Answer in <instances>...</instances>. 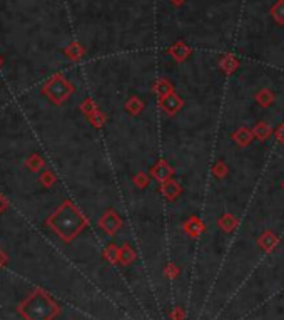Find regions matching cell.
Masks as SVG:
<instances>
[{
  "label": "cell",
  "instance_id": "6da1fadb",
  "mask_svg": "<svg viewBox=\"0 0 284 320\" xmlns=\"http://www.w3.org/2000/svg\"><path fill=\"white\" fill-rule=\"evenodd\" d=\"M57 305L42 292H34L25 302L20 303L19 312L25 320H52L57 314Z\"/></svg>",
  "mask_w": 284,
  "mask_h": 320
},
{
  "label": "cell",
  "instance_id": "7a4b0ae2",
  "mask_svg": "<svg viewBox=\"0 0 284 320\" xmlns=\"http://www.w3.org/2000/svg\"><path fill=\"white\" fill-rule=\"evenodd\" d=\"M44 91L47 92V96L50 97L52 101H55V103H60V101H64L67 97V91H66V82L62 80H52V82H48L46 89Z\"/></svg>",
  "mask_w": 284,
  "mask_h": 320
},
{
  "label": "cell",
  "instance_id": "3957f363",
  "mask_svg": "<svg viewBox=\"0 0 284 320\" xmlns=\"http://www.w3.org/2000/svg\"><path fill=\"white\" fill-rule=\"evenodd\" d=\"M25 164H27V168L30 169V171H39V169L44 166V161H42V158H40V156L34 155L25 161Z\"/></svg>",
  "mask_w": 284,
  "mask_h": 320
},
{
  "label": "cell",
  "instance_id": "277c9868",
  "mask_svg": "<svg viewBox=\"0 0 284 320\" xmlns=\"http://www.w3.org/2000/svg\"><path fill=\"white\" fill-rule=\"evenodd\" d=\"M7 208H9V201L5 200V196H3V194H0V213H3Z\"/></svg>",
  "mask_w": 284,
  "mask_h": 320
},
{
  "label": "cell",
  "instance_id": "5b68a950",
  "mask_svg": "<svg viewBox=\"0 0 284 320\" xmlns=\"http://www.w3.org/2000/svg\"><path fill=\"white\" fill-rule=\"evenodd\" d=\"M50 181H52L50 173H48V171H47V173H44V175H42V183H44V185H48V183H50Z\"/></svg>",
  "mask_w": 284,
  "mask_h": 320
},
{
  "label": "cell",
  "instance_id": "8992f818",
  "mask_svg": "<svg viewBox=\"0 0 284 320\" xmlns=\"http://www.w3.org/2000/svg\"><path fill=\"white\" fill-rule=\"evenodd\" d=\"M7 263V255L3 252H0V267H3Z\"/></svg>",
  "mask_w": 284,
  "mask_h": 320
},
{
  "label": "cell",
  "instance_id": "52a82bcc",
  "mask_svg": "<svg viewBox=\"0 0 284 320\" xmlns=\"http://www.w3.org/2000/svg\"><path fill=\"white\" fill-rule=\"evenodd\" d=\"M0 64H2V59H0Z\"/></svg>",
  "mask_w": 284,
  "mask_h": 320
}]
</instances>
